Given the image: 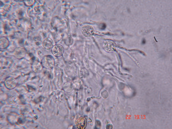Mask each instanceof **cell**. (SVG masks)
I'll use <instances>...</instances> for the list:
<instances>
[{
  "label": "cell",
  "mask_w": 172,
  "mask_h": 129,
  "mask_svg": "<svg viewBox=\"0 0 172 129\" xmlns=\"http://www.w3.org/2000/svg\"><path fill=\"white\" fill-rule=\"evenodd\" d=\"M75 124L77 128L80 129H84L86 128L87 125L86 119L81 116L77 119Z\"/></svg>",
  "instance_id": "7"
},
{
  "label": "cell",
  "mask_w": 172,
  "mask_h": 129,
  "mask_svg": "<svg viewBox=\"0 0 172 129\" xmlns=\"http://www.w3.org/2000/svg\"><path fill=\"white\" fill-rule=\"evenodd\" d=\"M10 42L7 37L4 36L1 37L0 38V48L3 49L7 48L9 45Z\"/></svg>",
  "instance_id": "9"
},
{
  "label": "cell",
  "mask_w": 172,
  "mask_h": 129,
  "mask_svg": "<svg viewBox=\"0 0 172 129\" xmlns=\"http://www.w3.org/2000/svg\"><path fill=\"white\" fill-rule=\"evenodd\" d=\"M25 4L27 6H32L34 3V1H24Z\"/></svg>",
  "instance_id": "10"
},
{
  "label": "cell",
  "mask_w": 172,
  "mask_h": 129,
  "mask_svg": "<svg viewBox=\"0 0 172 129\" xmlns=\"http://www.w3.org/2000/svg\"><path fill=\"white\" fill-rule=\"evenodd\" d=\"M41 63L44 68L51 69L53 68L54 66V59L53 57L51 56H45L42 58Z\"/></svg>",
  "instance_id": "1"
},
{
  "label": "cell",
  "mask_w": 172,
  "mask_h": 129,
  "mask_svg": "<svg viewBox=\"0 0 172 129\" xmlns=\"http://www.w3.org/2000/svg\"><path fill=\"white\" fill-rule=\"evenodd\" d=\"M26 50L23 47H18L14 49V55L15 57L18 59H23L26 56Z\"/></svg>",
  "instance_id": "5"
},
{
  "label": "cell",
  "mask_w": 172,
  "mask_h": 129,
  "mask_svg": "<svg viewBox=\"0 0 172 129\" xmlns=\"http://www.w3.org/2000/svg\"><path fill=\"white\" fill-rule=\"evenodd\" d=\"M17 81L15 79L11 76L7 78L4 82L6 88L8 90H12L15 88L17 85Z\"/></svg>",
  "instance_id": "2"
},
{
  "label": "cell",
  "mask_w": 172,
  "mask_h": 129,
  "mask_svg": "<svg viewBox=\"0 0 172 129\" xmlns=\"http://www.w3.org/2000/svg\"><path fill=\"white\" fill-rule=\"evenodd\" d=\"M42 47L46 50H51L54 46V42L53 40L49 38L45 39L42 42Z\"/></svg>",
  "instance_id": "6"
},
{
  "label": "cell",
  "mask_w": 172,
  "mask_h": 129,
  "mask_svg": "<svg viewBox=\"0 0 172 129\" xmlns=\"http://www.w3.org/2000/svg\"><path fill=\"white\" fill-rule=\"evenodd\" d=\"M51 52L53 55L56 57L62 56L64 52V47L60 44L54 45L51 49Z\"/></svg>",
  "instance_id": "4"
},
{
  "label": "cell",
  "mask_w": 172,
  "mask_h": 129,
  "mask_svg": "<svg viewBox=\"0 0 172 129\" xmlns=\"http://www.w3.org/2000/svg\"><path fill=\"white\" fill-rule=\"evenodd\" d=\"M81 31L82 34L87 38L92 37L94 34V29L93 27L89 25H85L82 27Z\"/></svg>",
  "instance_id": "3"
},
{
  "label": "cell",
  "mask_w": 172,
  "mask_h": 129,
  "mask_svg": "<svg viewBox=\"0 0 172 129\" xmlns=\"http://www.w3.org/2000/svg\"><path fill=\"white\" fill-rule=\"evenodd\" d=\"M43 68L42 63L38 61H34L31 65L32 70L35 73H40Z\"/></svg>",
  "instance_id": "8"
},
{
  "label": "cell",
  "mask_w": 172,
  "mask_h": 129,
  "mask_svg": "<svg viewBox=\"0 0 172 129\" xmlns=\"http://www.w3.org/2000/svg\"><path fill=\"white\" fill-rule=\"evenodd\" d=\"M145 43H146V41L144 39L142 41V43L143 44H145Z\"/></svg>",
  "instance_id": "11"
}]
</instances>
